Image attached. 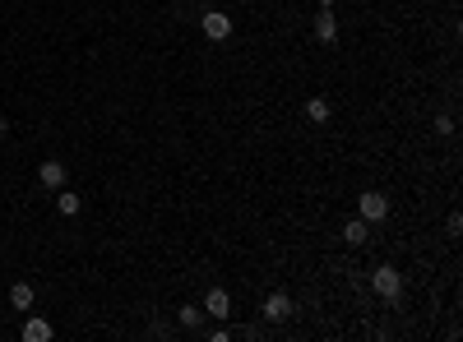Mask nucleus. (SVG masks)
<instances>
[{
  "label": "nucleus",
  "mask_w": 463,
  "mask_h": 342,
  "mask_svg": "<svg viewBox=\"0 0 463 342\" xmlns=\"http://www.w3.org/2000/svg\"><path fill=\"white\" fill-rule=\"evenodd\" d=\"M315 37H320L324 46H334V42H338V23H334V5H329V0H324V5H320V14H315Z\"/></svg>",
  "instance_id": "obj_3"
},
{
  "label": "nucleus",
  "mask_w": 463,
  "mask_h": 342,
  "mask_svg": "<svg viewBox=\"0 0 463 342\" xmlns=\"http://www.w3.org/2000/svg\"><path fill=\"white\" fill-rule=\"evenodd\" d=\"M204 315H213V320H227L231 315V296L222 287H209V296H204Z\"/></svg>",
  "instance_id": "obj_6"
},
{
  "label": "nucleus",
  "mask_w": 463,
  "mask_h": 342,
  "mask_svg": "<svg viewBox=\"0 0 463 342\" xmlns=\"http://www.w3.org/2000/svg\"><path fill=\"white\" fill-rule=\"evenodd\" d=\"M0 134H10V121H5V116H0Z\"/></svg>",
  "instance_id": "obj_14"
},
{
  "label": "nucleus",
  "mask_w": 463,
  "mask_h": 342,
  "mask_svg": "<svg viewBox=\"0 0 463 342\" xmlns=\"http://www.w3.org/2000/svg\"><path fill=\"white\" fill-rule=\"evenodd\" d=\"M371 287L380 291L385 301H398V291H403V277H398V268H375V273H371Z\"/></svg>",
  "instance_id": "obj_1"
},
{
  "label": "nucleus",
  "mask_w": 463,
  "mask_h": 342,
  "mask_svg": "<svg viewBox=\"0 0 463 342\" xmlns=\"http://www.w3.org/2000/svg\"><path fill=\"white\" fill-rule=\"evenodd\" d=\"M199 320H204V305H181V324L186 329H199Z\"/></svg>",
  "instance_id": "obj_13"
},
{
  "label": "nucleus",
  "mask_w": 463,
  "mask_h": 342,
  "mask_svg": "<svg viewBox=\"0 0 463 342\" xmlns=\"http://www.w3.org/2000/svg\"><path fill=\"white\" fill-rule=\"evenodd\" d=\"M292 310H297V305H292V296H287V291H274V296L265 301V320L269 324H283V320H292Z\"/></svg>",
  "instance_id": "obj_4"
},
{
  "label": "nucleus",
  "mask_w": 463,
  "mask_h": 342,
  "mask_svg": "<svg viewBox=\"0 0 463 342\" xmlns=\"http://www.w3.org/2000/svg\"><path fill=\"white\" fill-rule=\"evenodd\" d=\"M37 180H42L46 190H61V185H65V162H56V157H46V162L37 166Z\"/></svg>",
  "instance_id": "obj_7"
},
{
  "label": "nucleus",
  "mask_w": 463,
  "mask_h": 342,
  "mask_svg": "<svg viewBox=\"0 0 463 342\" xmlns=\"http://www.w3.org/2000/svg\"><path fill=\"white\" fill-rule=\"evenodd\" d=\"M46 338H51V324H46V320H28V324H23V342H46Z\"/></svg>",
  "instance_id": "obj_10"
},
{
  "label": "nucleus",
  "mask_w": 463,
  "mask_h": 342,
  "mask_svg": "<svg viewBox=\"0 0 463 342\" xmlns=\"http://www.w3.org/2000/svg\"><path fill=\"white\" fill-rule=\"evenodd\" d=\"M199 28H204V37H213V42L231 37V19L222 10H204V14H199Z\"/></svg>",
  "instance_id": "obj_2"
},
{
  "label": "nucleus",
  "mask_w": 463,
  "mask_h": 342,
  "mask_svg": "<svg viewBox=\"0 0 463 342\" xmlns=\"http://www.w3.org/2000/svg\"><path fill=\"white\" fill-rule=\"evenodd\" d=\"M385 213H389V199L380 195V190H366V195H362V218L366 222H380Z\"/></svg>",
  "instance_id": "obj_5"
},
{
  "label": "nucleus",
  "mask_w": 463,
  "mask_h": 342,
  "mask_svg": "<svg viewBox=\"0 0 463 342\" xmlns=\"http://www.w3.org/2000/svg\"><path fill=\"white\" fill-rule=\"evenodd\" d=\"M56 213H61V218H75V213H79V195H70V190L61 185V195H56Z\"/></svg>",
  "instance_id": "obj_11"
},
{
  "label": "nucleus",
  "mask_w": 463,
  "mask_h": 342,
  "mask_svg": "<svg viewBox=\"0 0 463 342\" xmlns=\"http://www.w3.org/2000/svg\"><path fill=\"white\" fill-rule=\"evenodd\" d=\"M33 287H28V282H14V287H10V305L14 310H33Z\"/></svg>",
  "instance_id": "obj_9"
},
{
  "label": "nucleus",
  "mask_w": 463,
  "mask_h": 342,
  "mask_svg": "<svg viewBox=\"0 0 463 342\" xmlns=\"http://www.w3.org/2000/svg\"><path fill=\"white\" fill-rule=\"evenodd\" d=\"M343 241H348V245H366V241H371V222H366V218H353L348 227H343Z\"/></svg>",
  "instance_id": "obj_8"
},
{
  "label": "nucleus",
  "mask_w": 463,
  "mask_h": 342,
  "mask_svg": "<svg viewBox=\"0 0 463 342\" xmlns=\"http://www.w3.org/2000/svg\"><path fill=\"white\" fill-rule=\"evenodd\" d=\"M306 116H310L315 125H324V121H329V102H324V98H310V102H306Z\"/></svg>",
  "instance_id": "obj_12"
}]
</instances>
